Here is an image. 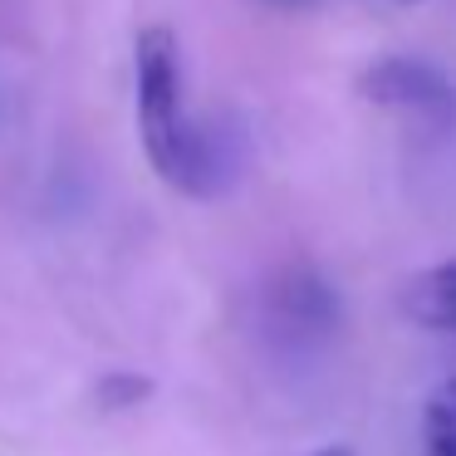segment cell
I'll use <instances>...</instances> for the list:
<instances>
[{"label":"cell","mask_w":456,"mask_h":456,"mask_svg":"<svg viewBox=\"0 0 456 456\" xmlns=\"http://www.w3.org/2000/svg\"><path fill=\"white\" fill-rule=\"evenodd\" d=\"M133 89H138V138L148 167L182 197H216L240 172V142L216 123L187 113L182 45L167 25L138 30L133 45Z\"/></svg>","instance_id":"6da1fadb"},{"label":"cell","mask_w":456,"mask_h":456,"mask_svg":"<svg viewBox=\"0 0 456 456\" xmlns=\"http://www.w3.org/2000/svg\"><path fill=\"white\" fill-rule=\"evenodd\" d=\"M358 94H363L373 109H393V113H412L422 123H456V84L446 79L436 64L412 60V54H387L373 60L358 74Z\"/></svg>","instance_id":"7a4b0ae2"},{"label":"cell","mask_w":456,"mask_h":456,"mask_svg":"<svg viewBox=\"0 0 456 456\" xmlns=\"http://www.w3.org/2000/svg\"><path fill=\"white\" fill-rule=\"evenodd\" d=\"M344 319L338 289L319 275L314 265H289L270 280L265 289V324L285 344H319Z\"/></svg>","instance_id":"3957f363"},{"label":"cell","mask_w":456,"mask_h":456,"mask_svg":"<svg viewBox=\"0 0 456 456\" xmlns=\"http://www.w3.org/2000/svg\"><path fill=\"white\" fill-rule=\"evenodd\" d=\"M403 314L432 334H456V260L417 270L403 285Z\"/></svg>","instance_id":"277c9868"},{"label":"cell","mask_w":456,"mask_h":456,"mask_svg":"<svg viewBox=\"0 0 456 456\" xmlns=\"http://www.w3.org/2000/svg\"><path fill=\"white\" fill-rule=\"evenodd\" d=\"M422 452L456 456V373L442 378L422 403Z\"/></svg>","instance_id":"5b68a950"},{"label":"cell","mask_w":456,"mask_h":456,"mask_svg":"<svg viewBox=\"0 0 456 456\" xmlns=\"http://www.w3.org/2000/svg\"><path fill=\"white\" fill-rule=\"evenodd\" d=\"M152 397V383L148 378H138V373H109L99 387H94V403L99 407H138V403H148Z\"/></svg>","instance_id":"8992f818"},{"label":"cell","mask_w":456,"mask_h":456,"mask_svg":"<svg viewBox=\"0 0 456 456\" xmlns=\"http://www.w3.org/2000/svg\"><path fill=\"white\" fill-rule=\"evenodd\" d=\"M314 456H354L348 446H324V452H314Z\"/></svg>","instance_id":"52a82bcc"},{"label":"cell","mask_w":456,"mask_h":456,"mask_svg":"<svg viewBox=\"0 0 456 456\" xmlns=\"http://www.w3.org/2000/svg\"><path fill=\"white\" fill-rule=\"evenodd\" d=\"M270 5H285V11H295V5H314V0H270Z\"/></svg>","instance_id":"ba28073f"},{"label":"cell","mask_w":456,"mask_h":456,"mask_svg":"<svg viewBox=\"0 0 456 456\" xmlns=\"http://www.w3.org/2000/svg\"><path fill=\"white\" fill-rule=\"evenodd\" d=\"M397 5H407V0H397Z\"/></svg>","instance_id":"9c48e42d"}]
</instances>
